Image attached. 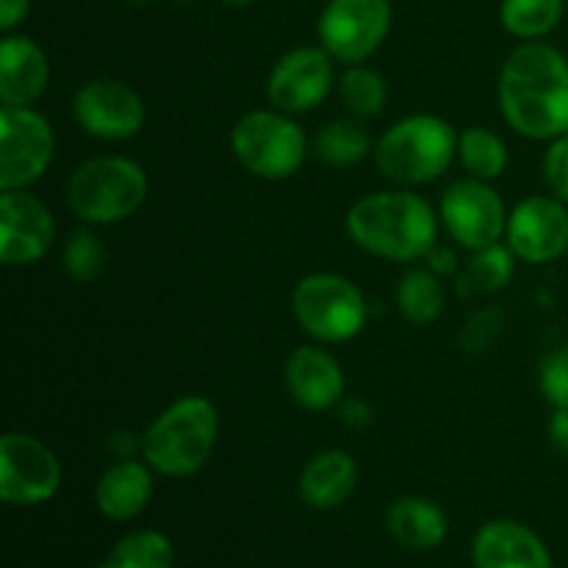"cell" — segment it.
Returning <instances> with one entry per match:
<instances>
[{"label": "cell", "mask_w": 568, "mask_h": 568, "mask_svg": "<svg viewBox=\"0 0 568 568\" xmlns=\"http://www.w3.org/2000/svg\"><path fill=\"white\" fill-rule=\"evenodd\" d=\"M499 109L508 125L530 139L568 133V61L544 42H527L499 72Z\"/></svg>", "instance_id": "cell-1"}, {"label": "cell", "mask_w": 568, "mask_h": 568, "mask_svg": "<svg viewBox=\"0 0 568 568\" xmlns=\"http://www.w3.org/2000/svg\"><path fill=\"white\" fill-rule=\"evenodd\" d=\"M347 233L361 250L388 261L425 258L438 236V216L414 192H377L349 209Z\"/></svg>", "instance_id": "cell-2"}, {"label": "cell", "mask_w": 568, "mask_h": 568, "mask_svg": "<svg viewBox=\"0 0 568 568\" xmlns=\"http://www.w3.org/2000/svg\"><path fill=\"white\" fill-rule=\"evenodd\" d=\"M220 436V414L209 397L172 403L142 436V455L159 475L192 477L209 464Z\"/></svg>", "instance_id": "cell-3"}, {"label": "cell", "mask_w": 568, "mask_h": 568, "mask_svg": "<svg viewBox=\"0 0 568 568\" xmlns=\"http://www.w3.org/2000/svg\"><path fill=\"white\" fill-rule=\"evenodd\" d=\"M458 155V133L436 114H414L388 128L375 148V164L388 181L419 186L444 175Z\"/></svg>", "instance_id": "cell-4"}, {"label": "cell", "mask_w": 568, "mask_h": 568, "mask_svg": "<svg viewBox=\"0 0 568 568\" xmlns=\"http://www.w3.org/2000/svg\"><path fill=\"white\" fill-rule=\"evenodd\" d=\"M148 175L122 155H100L78 166L67 181V205L87 225H114L142 209Z\"/></svg>", "instance_id": "cell-5"}, {"label": "cell", "mask_w": 568, "mask_h": 568, "mask_svg": "<svg viewBox=\"0 0 568 568\" xmlns=\"http://www.w3.org/2000/svg\"><path fill=\"white\" fill-rule=\"evenodd\" d=\"M231 148L250 175L286 181L305 164L308 136L286 111H250L233 125Z\"/></svg>", "instance_id": "cell-6"}, {"label": "cell", "mask_w": 568, "mask_h": 568, "mask_svg": "<svg viewBox=\"0 0 568 568\" xmlns=\"http://www.w3.org/2000/svg\"><path fill=\"white\" fill-rule=\"evenodd\" d=\"M292 311L300 327L325 344H342L358 336L369 314L364 292L333 272L303 277L292 294Z\"/></svg>", "instance_id": "cell-7"}, {"label": "cell", "mask_w": 568, "mask_h": 568, "mask_svg": "<svg viewBox=\"0 0 568 568\" xmlns=\"http://www.w3.org/2000/svg\"><path fill=\"white\" fill-rule=\"evenodd\" d=\"M55 139L50 122L31 105L0 111V189H28L53 161Z\"/></svg>", "instance_id": "cell-8"}, {"label": "cell", "mask_w": 568, "mask_h": 568, "mask_svg": "<svg viewBox=\"0 0 568 568\" xmlns=\"http://www.w3.org/2000/svg\"><path fill=\"white\" fill-rule=\"evenodd\" d=\"M392 28L388 0H331L320 17V42L344 64L369 59Z\"/></svg>", "instance_id": "cell-9"}, {"label": "cell", "mask_w": 568, "mask_h": 568, "mask_svg": "<svg viewBox=\"0 0 568 568\" xmlns=\"http://www.w3.org/2000/svg\"><path fill=\"white\" fill-rule=\"evenodd\" d=\"M61 488V466L53 449L28 433L0 438V497L9 505H42Z\"/></svg>", "instance_id": "cell-10"}, {"label": "cell", "mask_w": 568, "mask_h": 568, "mask_svg": "<svg viewBox=\"0 0 568 568\" xmlns=\"http://www.w3.org/2000/svg\"><path fill=\"white\" fill-rule=\"evenodd\" d=\"M442 220L449 236L471 253L497 244L508 231L505 203L488 186V181H477V178L455 181L444 192Z\"/></svg>", "instance_id": "cell-11"}, {"label": "cell", "mask_w": 568, "mask_h": 568, "mask_svg": "<svg viewBox=\"0 0 568 568\" xmlns=\"http://www.w3.org/2000/svg\"><path fill=\"white\" fill-rule=\"evenodd\" d=\"M55 239V222L48 205L26 189L0 194V261L6 266L37 264Z\"/></svg>", "instance_id": "cell-12"}, {"label": "cell", "mask_w": 568, "mask_h": 568, "mask_svg": "<svg viewBox=\"0 0 568 568\" xmlns=\"http://www.w3.org/2000/svg\"><path fill=\"white\" fill-rule=\"evenodd\" d=\"M75 122L98 139H131L144 125V103L128 83L98 78L83 83L72 100Z\"/></svg>", "instance_id": "cell-13"}, {"label": "cell", "mask_w": 568, "mask_h": 568, "mask_svg": "<svg viewBox=\"0 0 568 568\" xmlns=\"http://www.w3.org/2000/svg\"><path fill=\"white\" fill-rule=\"evenodd\" d=\"M508 247L516 258L549 264L568 253V209L558 197H527L508 216Z\"/></svg>", "instance_id": "cell-14"}, {"label": "cell", "mask_w": 568, "mask_h": 568, "mask_svg": "<svg viewBox=\"0 0 568 568\" xmlns=\"http://www.w3.org/2000/svg\"><path fill=\"white\" fill-rule=\"evenodd\" d=\"M333 89V55L325 48H294L281 55L266 81L272 105L286 114L316 109Z\"/></svg>", "instance_id": "cell-15"}, {"label": "cell", "mask_w": 568, "mask_h": 568, "mask_svg": "<svg viewBox=\"0 0 568 568\" xmlns=\"http://www.w3.org/2000/svg\"><path fill=\"white\" fill-rule=\"evenodd\" d=\"M475 568H552L549 549L530 527L510 519L488 521L471 544Z\"/></svg>", "instance_id": "cell-16"}, {"label": "cell", "mask_w": 568, "mask_h": 568, "mask_svg": "<svg viewBox=\"0 0 568 568\" xmlns=\"http://www.w3.org/2000/svg\"><path fill=\"white\" fill-rule=\"evenodd\" d=\"M286 388L308 410H327L342 403L344 372L322 347H297L286 361Z\"/></svg>", "instance_id": "cell-17"}, {"label": "cell", "mask_w": 568, "mask_h": 568, "mask_svg": "<svg viewBox=\"0 0 568 568\" xmlns=\"http://www.w3.org/2000/svg\"><path fill=\"white\" fill-rule=\"evenodd\" d=\"M50 81L44 50L33 39L9 37L0 42V100L3 105H33Z\"/></svg>", "instance_id": "cell-18"}, {"label": "cell", "mask_w": 568, "mask_h": 568, "mask_svg": "<svg viewBox=\"0 0 568 568\" xmlns=\"http://www.w3.org/2000/svg\"><path fill=\"white\" fill-rule=\"evenodd\" d=\"M358 486V466L344 449H325L305 464L300 475V497L316 510H333L347 503Z\"/></svg>", "instance_id": "cell-19"}, {"label": "cell", "mask_w": 568, "mask_h": 568, "mask_svg": "<svg viewBox=\"0 0 568 568\" xmlns=\"http://www.w3.org/2000/svg\"><path fill=\"white\" fill-rule=\"evenodd\" d=\"M153 466L139 464L133 458H122L120 464L111 466L98 483L94 503L105 519L128 521L142 514L153 499Z\"/></svg>", "instance_id": "cell-20"}, {"label": "cell", "mask_w": 568, "mask_h": 568, "mask_svg": "<svg viewBox=\"0 0 568 568\" xmlns=\"http://www.w3.org/2000/svg\"><path fill=\"white\" fill-rule=\"evenodd\" d=\"M386 527L392 538L414 552L442 547L447 538V516L433 499L403 497L386 510Z\"/></svg>", "instance_id": "cell-21"}, {"label": "cell", "mask_w": 568, "mask_h": 568, "mask_svg": "<svg viewBox=\"0 0 568 568\" xmlns=\"http://www.w3.org/2000/svg\"><path fill=\"white\" fill-rule=\"evenodd\" d=\"M314 153L322 164L344 170L361 164L372 153V136L355 120H333L316 131Z\"/></svg>", "instance_id": "cell-22"}, {"label": "cell", "mask_w": 568, "mask_h": 568, "mask_svg": "<svg viewBox=\"0 0 568 568\" xmlns=\"http://www.w3.org/2000/svg\"><path fill=\"white\" fill-rule=\"evenodd\" d=\"M514 250L503 247L499 242L491 247L475 250L458 277V294L477 297V294H494L505 288L514 277Z\"/></svg>", "instance_id": "cell-23"}, {"label": "cell", "mask_w": 568, "mask_h": 568, "mask_svg": "<svg viewBox=\"0 0 568 568\" xmlns=\"http://www.w3.org/2000/svg\"><path fill=\"white\" fill-rule=\"evenodd\" d=\"M175 547L159 530H136L111 547L98 568H172Z\"/></svg>", "instance_id": "cell-24"}, {"label": "cell", "mask_w": 568, "mask_h": 568, "mask_svg": "<svg viewBox=\"0 0 568 568\" xmlns=\"http://www.w3.org/2000/svg\"><path fill=\"white\" fill-rule=\"evenodd\" d=\"M444 286L442 277L433 270H410L399 281L397 305L403 316L414 325H430L444 311Z\"/></svg>", "instance_id": "cell-25"}, {"label": "cell", "mask_w": 568, "mask_h": 568, "mask_svg": "<svg viewBox=\"0 0 568 568\" xmlns=\"http://www.w3.org/2000/svg\"><path fill=\"white\" fill-rule=\"evenodd\" d=\"M458 159L477 181H497L508 166V148L486 128H466L458 136Z\"/></svg>", "instance_id": "cell-26"}, {"label": "cell", "mask_w": 568, "mask_h": 568, "mask_svg": "<svg viewBox=\"0 0 568 568\" xmlns=\"http://www.w3.org/2000/svg\"><path fill=\"white\" fill-rule=\"evenodd\" d=\"M499 20L505 31L532 42L558 28L564 20V0H503Z\"/></svg>", "instance_id": "cell-27"}, {"label": "cell", "mask_w": 568, "mask_h": 568, "mask_svg": "<svg viewBox=\"0 0 568 568\" xmlns=\"http://www.w3.org/2000/svg\"><path fill=\"white\" fill-rule=\"evenodd\" d=\"M338 98H342V105L349 114L369 120V116H377L383 111L388 100V89L381 72L369 70V67L349 64V70L338 81Z\"/></svg>", "instance_id": "cell-28"}, {"label": "cell", "mask_w": 568, "mask_h": 568, "mask_svg": "<svg viewBox=\"0 0 568 568\" xmlns=\"http://www.w3.org/2000/svg\"><path fill=\"white\" fill-rule=\"evenodd\" d=\"M61 264L64 272L75 281L89 283L94 277H100V272L105 270V247L92 231L81 227V231L72 233L64 244V253H61Z\"/></svg>", "instance_id": "cell-29"}, {"label": "cell", "mask_w": 568, "mask_h": 568, "mask_svg": "<svg viewBox=\"0 0 568 568\" xmlns=\"http://www.w3.org/2000/svg\"><path fill=\"white\" fill-rule=\"evenodd\" d=\"M541 392L552 408L568 410V347L555 349L541 364Z\"/></svg>", "instance_id": "cell-30"}, {"label": "cell", "mask_w": 568, "mask_h": 568, "mask_svg": "<svg viewBox=\"0 0 568 568\" xmlns=\"http://www.w3.org/2000/svg\"><path fill=\"white\" fill-rule=\"evenodd\" d=\"M544 181L549 192L568 205V133L552 139L547 155H544Z\"/></svg>", "instance_id": "cell-31"}, {"label": "cell", "mask_w": 568, "mask_h": 568, "mask_svg": "<svg viewBox=\"0 0 568 568\" xmlns=\"http://www.w3.org/2000/svg\"><path fill=\"white\" fill-rule=\"evenodd\" d=\"M499 331H503V314L499 311H477L460 331V344H464V349L480 353L497 338Z\"/></svg>", "instance_id": "cell-32"}, {"label": "cell", "mask_w": 568, "mask_h": 568, "mask_svg": "<svg viewBox=\"0 0 568 568\" xmlns=\"http://www.w3.org/2000/svg\"><path fill=\"white\" fill-rule=\"evenodd\" d=\"M425 258H427V270L436 272L438 277L453 275V272L458 270V255H455V250L442 247V244H433L430 253H427Z\"/></svg>", "instance_id": "cell-33"}, {"label": "cell", "mask_w": 568, "mask_h": 568, "mask_svg": "<svg viewBox=\"0 0 568 568\" xmlns=\"http://www.w3.org/2000/svg\"><path fill=\"white\" fill-rule=\"evenodd\" d=\"M31 0H0V28L6 33L14 31L22 20H26Z\"/></svg>", "instance_id": "cell-34"}, {"label": "cell", "mask_w": 568, "mask_h": 568, "mask_svg": "<svg viewBox=\"0 0 568 568\" xmlns=\"http://www.w3.org/2000/svg\"><path fill=\"white\" fill-rule=\"evenodd\" d=\"M549 438H552V444L560 449V453L568 455V410L566 408H555V416L549 419Z\"/></svg>", "instance_id": "cell-35"}, {"label": "cell", "mask_w": 568, "mask_h": 568, "mask_svg": "<svg viewBox=\"0 0 568 568\" xmlns=\"http://www.w3.org/2000/svg\"><path fill=\"white\" fill-rule=\"evenodd\" d=\"M342 419L347 422V425L364 427V425H369V422H372V410L366 408V405L361 403V399H355V403L344 405V408H342Z\"/></svg>", "instance_id": "cell-36"}, {"label": "cell", "mask_w": 568, "mask_h": 568, "mask_svg": "<svg viewBox=\"0 0 568 568\" xmlns=\"http://www.w3.org/2000/svg\"><path fill=\"white\" fill-rule=\"evenodd\" d=\"M225 3H233V6H247V3H253V0H225Z\"/></svg>", "instance_id": "cell-37"}, {"label": "cell", "mask_w": 568, "mask_h": 568, "mask_svg": "<svg viewBox=\"0 0 568 568\" xmlns=\"http://www.w3.org/2000/svg\"><path fill=\"white\" fill-rule=\"evenodd\" d=\"M125 3H131V6H144V3H150V0H125Z\"/></svg>", "instance_id": "cell-38"}]
</instances>
